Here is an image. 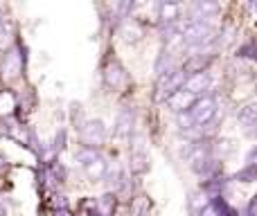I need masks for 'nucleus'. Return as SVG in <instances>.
Wrapping results in <instances>:
<instances>
[{
	"label": "nucleus",
	"instance_id": "20e7f679",
	"mask_svg": "<svg viewBox=\"0 0 257 216\" xmlns=\"http://www.w3.org/2000/svg\"><path fill=\"white\" fill-rule=\"evenodd\" d=\"M185 70H181V68H176V70H172L169 75H163L158 77V97L160 99H167L172 97L174 93H178V90L183 88V81H185Z\"/></svg>",
	"mask_w": 257,
	"mask_h": 216
},
{
	"label": "nucleus",
	"instance_id": "423d86ee",
	"mask_svg": "<svg viewBox=\"0 0 257 216\" xmlns=\"http://www.w3.org/2000/svg\"><path fill=\"white\" fill-rule=\"evenodd\" d=\"M208 88H210V75L203 70V72H190V75L185 77V81H183L181 90L199 99V95H203Z\"/></svg>",
	"mask_w": 257,
	"mask_h": 216
},
{
	"label": "nucleus",
	"instance_id": "f3484780",
	"mask_svg": "<svg viewBox=\"0 0 257 216\" xmlns=\"http://www.w3.org/2000/svg\"><path fill=\"white\" fill-rule=\"evenodd\" d=\"M230 180H237V182H253L255 180V164H246L241 171H237Z\"/></svg>",
	"mask_w": 257,
	"mask_h": 216
},
{
	"label": "nucleus",
	"instance_id": "4468645a",
	"mask_svg": "<svg viewBox=\"0 0 257 216\" xmlns=\"http://www.w3.org/2000/svg\"><path fill=\"white\" fill-rule=\"evenodd\" d=\"M237 119H239L241 126L250 133V131H253V126H255V122H257V106H255V104H246L244 108H239Z\"/></svg>",
	"mask_w": 257,
	"mask_h": 216
},
{
	"label": "nucleus",
	"instance_id": "f8f14e48",
	"mask_svg": "<svg viewBox=\"0 0 257 216\" xmlns=\"http://www.w3.org/2000/svg\"><path fill=\"white\" fill-rule=\"evenodd\" d=\"M106 169H108V162L102 158V155H99L95 162L86 164L84 171H86V176H88L90 180H104V176H106Z\"/></svg>",
	"mask_w": 257,
	"mask_h": 216
},
{
	"label": "nucleus",
	"instance_id": "9d476101",
	"mask_svg": "<svg viewBox=\"0 0 257 216\" xmlns=\"http://www.w3.org/2000/svg\"><path fill=\"white\" fill-rule=\"evenodd\" d=\"M167 102V106L172 110H176V113H183V110H190L192 106L196 104V97H192V95L183 93V90H178V93H174L172 97L165 99Z\"/></svg>",
	"mask_w": 257,
	"mask_h": 216
},
{
	"label": "nucleus",
	"instance_id": "5701e85b",
	"mask_svg": "<svg viewBox=\"0 0 257 216\" xmlns=\"http://www.w3.org/2000/svg\"><path fill=\"white\" fill-rule=\"evenodd\" d=\"M244 216H255V198H250V203H248V207H246Z\"/></svg>",
	"mask_w": 257,
	"mask_h": 216
},
{
	"label": "nucleus",
	"instance_id": "39448f33",
	"mask_svg": "<svg viewBox=\"0 0 257 216\" xmlns=\"http://www.w3.org/2000/svg\"><path fill=\"white\" fill-rule=\"evenodd\" d=\"M27 50L21 48V50H12V52L5 54V61H3V77L5 79H14L23 72L25 68V61H27Z\"/></svg>",
	"mask_w": 257,
	"mask_h": 216
},
{
	"label": "nucleus",
	"instance_id": "f257e3e1",
	"mask_svg": "<svg viewBox=\"0 0 257 216\" xmlns=\"http://www.w3.org/2000/svg\"><path fill=\"white\" fill-rule=\"evenodd\" d=\"M219 113V104L214 97H203L196 99V104L192 106L187 113H181L178 124L183 128H196V126H205V124H212L214 117Z\"/></svg>",
	"mask_w": 257,
	"mask_h": 216
},
{
	"label": "nucleus",
	"instance_id": "ddd939ff",
	"mask_svg": "<svg viewBox=\"0 0 257 216\" xmlns=\"http://www.w3.org/2000/svg\"><path fill=\"white\" fill-rule=\"evenodd\" d=\"M115 205H117V196L115 194H104L102 198L97 200V205H95V212L99 216H113L115 214Z\"/></svg>",
	"mask_w": 257,
	"mask_h": 216
},
{
	"label": "nucleus",
	"instance_id": "1a4fd4ad",
	"mask_svg": "<svg viewBox=\"0 0 257 216\" xmlns=\"http://www.w3.org/2000/svg\"><path fill=\"white\" fill-rule=\"evenodd\" d=\"M128 169L136 176H142V173L149 171V153L142 149V144L136 146V151L131 153V160H128Z\"/></svg>",
	"mask_w": 257,
	"mask_h": 216
},
{
	"label": "nucleus",
	"instance_id": "4be33fe9",
	"mask_svg": "<svg viewBox=\"0 0 257 216\" xmlns=\"http://www.w3.org/2000/svg\"><path fill=\"white\" fill-rule=\"evenodd\" d=\"M237 57H248V59H253V43L241 45V48L237 50Z\"/></svg>",
	"mask_w": 257,
	"mask_h": 216
},
{
	"label": "nucleus",
	"instance_id": "f03ea898",
	"mask_svg": "<svg viewBox=\"0 0 257 216\" xmlns=\"http://www.w3.org/2000/svg\"><path fill=\"white\" fill-rule=\"evenodd\" d=\"M181 41L187 50H199V48L210 45L214 41V30L208 21L190 23V25L181 32Z\"/></svg>",
	"mask_w": 257,
	"mask_h": 216
},
{
	"label": "nucleus",
	"instance_id": "6e6552de",
	"mask_svg": "<svg viewBox=\"0 0 257 216\" xmlns=\"http://www.w3.org/2000/svg\"><path fill=\"white\" fill-rule=\"evenodd\" d=\"M104 84H106V88H111V90H120L122 86L126 84V72L117 61H113L106 66V70H104Z\"/></svg>",
	"mask_w": 257,
	"mask_h": 216
},
{
	"label": "nucleus",
	"instance_id": "a211bd4d",
	"mask_svg": "<svg viewBox=\"0 0 257 216\" xmlns=\"http://www.w3.org/2000/svg\"><path fill=\"white\" fill-rule=\"evenodd\" d=\"M149 209V200L145 196H138V198L131 200V214L133 216H145V212Z\"/></svg>",
	"mask_w": 257,
	"mask_h": 216
},
{
	"label": "nucleus",
	"instance_id": "dca6fc26",
	"mask_svg": "<svg viewBox=\"0 0 257 216\" xmlns=\"http://www.w3.org/2000/svg\"><path fill=\"white\" fill-rule=\"evenodd\" d=\"M97 158H99V151H95V149H81V151H77V155H75V160L81 164V167L95 162Z\"/></svg>",
	"mask_w": 257,
	"mask_h": 216
},
{
	"label": "nucleus",
	"instance_id": "aec40b11",
	"mask_svg": "<svg viewBox=\"0 0 257 216\" xmlns=\"http://www.w3.org/2000/svg\"><path fill=\"white\" fill-rule=\"evenodd\" d=\"M63 146H66V128H59V133L54 135L52 142V153H61Z\"/></svg>",
	"mask_w": 257,
	"mask_h": 216
},
{
	"label": "nucleus",
	"instance_id": "9b49d317",
	"mask_svg": "<svg viewBox=\"0 0 257 216\" xmlns=\"http://www.w3.org/2000/svg\"><path fill=\"white\" fill-rule=\"evenodd\" d=\"M158 18L163 25H172L181 18V5L178 3H160L158 5Z\"/></svg>",
	"mask_w": 257,
	"mask_h": 216
},
{
	"label": "nucleus",
	"instance_id": "412c9836",
	"mask_svg": "<svg viewBox=\"0 0 257 216\" xmlns=\"http://www.w3.org/2000/svg\"><path fill=\"white\" fill-rule=\"evenodd\" d=\"M70 115H72V122L77 124V128H81V124H84V113H81V104H72L70 106Z\"/></svg>",
	"mask_w": 257,
	"mask_h": 216
},
{
	"label": "nucleus",
	"instance_id": "0eeeda50",
	"mask_svg": "<svg viewBox=\"0 0 257 216\" xmlns=\"http://www.w3.org/2000/svg\"><path fill=\"white\" fill-rule=\"evenodd\" d=\"M133 128H136V108L122 106L115 117V135L120 140H126V137H131Z\"/></svg>",
	"mask_w": 257,
	"mask_h": 216
},
{
	"label": "nucleus",
	"instance_id": "393cba45",
	"mask_svg": "<svg viewBox=\"0 0 257 216\" xmlns=\"http://www.w3.org/2000/svg\"><path fill=\"white\" fill-rule=\"evenodd\" d=\"M0 27H3V14H0Z\"/></svg>",
	"mask_w": 257,
	"mask_h": 216
},
{
	"label": "nucleus",
	"instance_id": "7ed1b4c3",
	"mask_svg": "<svg viewBox=\"0 0 257 216\" xmlns=\"http://www.w3.org/2000/svg\"><path fill=\"white\" fill-rule=\"evenodd\" d=\"M79 142L81 149H95L106 142V126H104L102 119H88V122L81 124L79 128Z\"/></svg>",
	"mask_w": 257,
	"mask_h": 216
},
{
	"label": "nucleus",
	"instance_id": "6ab92c4d",
	"mask_svg": "<svg viewBox=\"0 0 257 216\" xmlns=\"http://www.w3.org/2000/svg\"><path fill=\"white\" fill-rule=\"evenodd\" d=\"M12 41H14L12 27L5 25V23H3V27H0V50H7L9 45H12Z\"/></svg>",
	"mask_w": 257,
	"mask_h": 216
},
{
	"label": "nucleus",
	"instance_id": "2eb2a0df",
	"mask_svg": "<svg viewBox=\"0 0 257 216\" xmlns=\"http://www.w3.org/2000/svg\"><path fill=\"white\" fill-rule=\"evenodd\" d=\"M122 23H124V25H122V34H124L126 41H138V39H142V34H145V32H142V27L138 25L133 18H131V21L126 18V21H122Z\"/></svg>",
	"mask_w": 257,
	"mask_h": 216
},
{
	"label": "nucleus",
	"instance_id": "b1692460",
	"mask_svg": "<svg viewBox=\"0 0 257 216\" xmlns=\"http://www.w3.org/2000/svg\"><path fill=\"white\" fill-rule=\"evenodd\" d=\"M88 216H99V214L95 212V209H90V212H88Z\"/></svg>",
	"mask_w": 257,
	"mask_h": 216
}]
</instances>
